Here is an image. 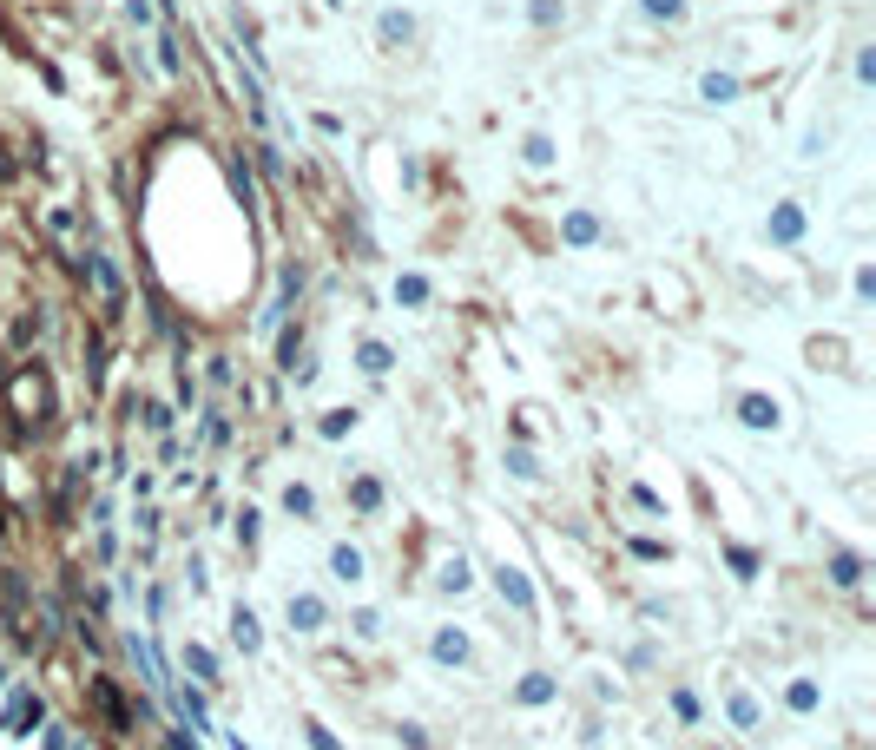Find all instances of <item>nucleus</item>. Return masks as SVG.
<instances>
[{
    "label": "nucleus",
    "mask_w": 876,
    "mask_h": 750,
    "mask_svg": "<svg viewBox=\"0 0 876 750\" xmlns=\"http://www.w3.org/2000/svg\"><path fill=\"white\" fill-rule=\"evenodd\" d=\"M290 625L317 632V625H323V606H317V599H290Z\"/></svg>",
    "instance_id": "nucleus-1"
},
{
    "label": "nucleus",
    "mask_w": 876,
    "mask_h": 750,
    "mask_svg": "<svg viewBox=\"0 0 876 750\" xmlns=\"http://www.w3.org/2000/svg\"><path fill=\"white\" fill-rule=\"evenodd\" d=\"M330 566H336V579H363V553H356V547H336Z\"/></svg>",
    "instance_id": "nucleus-2"
},
{
    "label": "nucleus",
    "mask_w": 876,
    "mask_h": 750,
    "mask_svg": "<svg viewBox=\"0 0 876 750\" xmlns=\"http://www.w3.org/2000/svg\"><path fill=\"white\" fill-rule=\"evenodd\" d=\"M494 586H501V593H508L514 606H527V579L514 573V566H501V573H494Z\"/></svg>",
    "instance_id": "nucleus-3"
},
{
    "label": "nucleus",
    "mask_w": 876,
    "mask_h": 750,
    "mask_svg": "<svg viewBox=\"0 0 876 750\" xmlns=\"http://www.w3.org/2000/svg\"><path fill=\"white\" fill-rule=\"evenodd\" d=\"M231 639H238L244 652H257V619H251V612H238V619H231Z\"/></svg>",
    "instance_id": "nucleus-4"
},
{
    "label": "nucleus",
    "mask_w": 876,
    "mask_h": 750,
    "mask_svg": "<svg viewBox=\"0 0 876 750\" xmlns=\"http://www.w3.org/2000/svg\"><path fill=\"white\" fill-rule=\"evenodd\" d=\"M745 422H751V428H771V422H778V408H771V402H758V395H751V402H745Z\"/></svg>",
    "instance_id": "nucleus-5"
},
{
    "label": "nucleus",
    "mask_w": 876,
    "mask_h": 750,
    "mask_svg": "<svg viewBox=\"0 0 876 750\" xmlns=\"http://www.w3.org/2000/svg\"><path fill=\"white\" fill-rule=\"evenodd\" d=\"M435 658H468L462 632H435Z\"/></svg>",
    "instance_id": "nucleus-6"
},
{
    "label": "nucleus",
    "mask_w": 876,
    "mask_h": 750,
    "mask_svg": "<svg viewBox=\"0 0 876 750\" xmlns=\"http://www.w3.org/2000/svg\"><path fill=\"white\" fill-rule=\"evenodd\" d=\"M389 362H396V356H389L383 343H369V349H363V369H369V375H389Z\"/></svg>",
    "instance_id": "nucleus-7"
},
{
    "label": "nucleus",
    "mask_w": 876,
    "mask_h": 750,
    "mask_svg": "<svg viewBox=\"0 0 876 750\" xmlns=\"http://www.w3.org/2000/svg\"><path fill=\"white\" fill-rule=\"evenodd\" d=\"M350 428H356V415H350V408H336V415H323V435H350Z\"/></svg>",
    "instance_id": "nucleus-8"
},
{
    "label": "nucleus",
    "mask_w": 876,
    "mask_h": 750,
    "mask_svg": "<svg viewBox=\"0 0 876 750\" xmlns=\"http://www.w3.org/2000/svg\"><path fill=\"white\" fill-rule=\"evenodd\" d=\"M462 586H468V566H462V560L442 566V593H462Z\"/></svg>",
    "instance_id": "nucleus-9"
},
{
    "label": "nucleus",
    "mask_w": 876,
    "mask_h": 750,
    "mask_svg": "<svg viewBox=\"0 0 876 750\" xmlns=\"http://www.w3.org/2000/svg\"><path fill=\"white\" fill-rule=\"evenodd\" d=\"M646 14H653V20H679L685 0H646Z\"/></svg>",
    "instance_id": "nucleus-10"
},
{
    "label": "nucleus",
    "mask_w": 876,
    "mask_h": 750,
    "mask_svg": "<svg viewBox=\"0 0 876 750\" xmlns=\"http://www.w3.org/2000/svg\"><path fill=\"white\" fill-rule=\"evenodd\" d=\"M541 698H554V685H547V678H527V685H521V704H541Z\"/></svg>",
    "instance_id": "nucleus-11"
},
{
    "label": "nucleus",
    "mask_w": 876,
    "mask_h": 750,
    "mask_svg": "<svg viewBox=\"0 0 876 750\" xmlns=\"http://www.w3.org/2000/svg\"><path fill=\"white\" fill-rule=\"evenodd\" d=\"M732 93H738V86H732L725 73H712V79H705V99H732Z\"/></svg>",
    "instance_id": "nucleus-12"
},
{
    "label": "nucleus",
    "mask_w": 876,
    "mask_h": 750,
    "mask_svg": "<svg viewBox=\"0 0 876 750\" xmlns=\"http://www.w3.org/2000/svg\"><path fill=\"white\" fill-rule=\"evenodd\" d=\"M310 744H317V750H343V744H336L330 731H323V724H310Z\"/></svg>",
    "instance_id": "nucleus-13"
},
{
    "label": "nucleus",
    "mask_w": 876,
    "mask_h": 750,
    "mask_svg": "<svg viewBox=\"0 0 876 750\" xmlns=\"http://www.w3.org/2000/svg\"><path fill=\"white\" fill-rule=\"evenodd\" d=\"M0 533H7V520H0Z\"/></svg>",
    "instance_id": "nucleus-14"
}]
</instances>
